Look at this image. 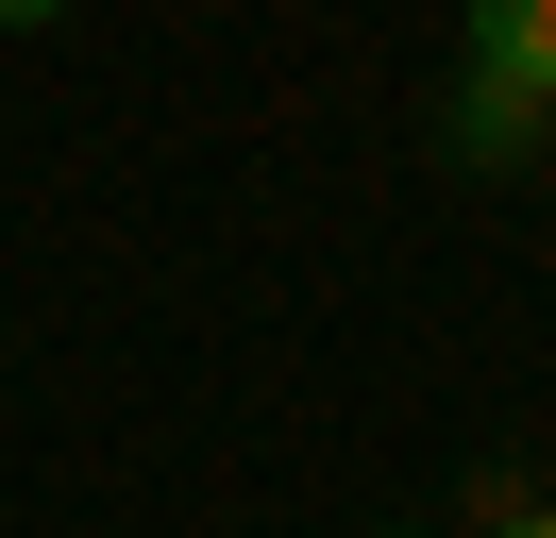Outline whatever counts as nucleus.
<instances>
[{"label": "nucleus", "mask_w": 556, "mask_h": 538, "mask_svg": "<svg viewBox=\"0 0 556 538\" xmlns=\"http://www.w3.org/2000/svg\"><path fill=\"white\" fill-rule=\"evenodd\" d=\"M472 67L522 101H556V0H472Z\"/></svg>", "instance_id": "f03ea898"}, {"label": "nucleus", "mask_w": 556, "mask_h": 538, "mask_svg": "<svg viewBox=\"0 0 556 538\" xmlns=\"http://www.w3.org/2000/svg\"><path fill=\"white\" fill-rule=\"evenodd\" d=\"M506 538H556V504H522V522H506Z\"/></svg>", "instance_id": "20e7f679"}, {"label": "nucleus", "mask_w": 556, "mask_h": 538, "mask_svg": "<svg viewBox=\"0 0 556 538\" xmlns=\"http://www.w3.org/2000/svg\"><path fill=\"white\" fill-rule=\"evenodd\" d=\"M556 134V101H522V85H489V67H455V101H439V152L455 168H522Z\"/></svg>", "instance_id": "f257e3e1"}, {"label": "nucleus", "mask_w": 556, "mask_h": 538, "mask_svg": "<svg viewBox=\"0 0 556 538\" xmlns=\"http://www.w3.org/2000/svg\"><path fill=\"white\" fill-rule=\"evenodd\" d=\"M35 17H68V0H0V34H35Z\"/></svg>", "instance_id": "7ed1b4c3"}]
</instances>
